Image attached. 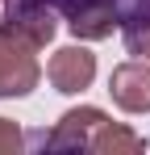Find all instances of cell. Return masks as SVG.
<instances>
[{
	"mask_svg": "<svg viewBox=\"0 0 150 155\" xmlns=\"http://www.w3.org/2000/svg\"><path fill=\"white\" fill-rule=\"evenodd\" d=\"M58 13H67V25L75 38H113V29L121 25V13H117V0H50Z\"/></svg>",
	"mask_w": 150,
	"mask_h": 155,
	"instance_id": "2",
	"label": "cell"
},
{
	"mask_svg": "<svg viewBox=\"0 0 150 155\" xmlns=\"http://www.w3.org/2000/svg\"><path fill=\"white\" fill-rule=\"evenodd\" d=\"M88 151H96V155H138V151H146V138L138 130L121 126V122H104L92 134V147Z\"/></svg>",
	"mask_w": 150,
	"mask_h": 155,
	"instance_id": "7",
	"label": "cell"
},
{
	"mask_svg": "<svg viewBox=\"0 0 150 155\" xmlns=\"http://www.w3.org/2000/svg\"><path fill=\"white\" fill-rule=\"evenodd\" d=\"M125 25H150V0H138L125 17Z\"/></svg>",
	"mask_w": 150,
	"mask_h": 155,
	"instance_id": "10",
	"label": "cell"
},
{
	"mask_svg": "<svg viewBox=\"0 0 150 155\" xmlns=\"http://www.w3.org/2000/svg\"><path fill=\"white\" fill-rule=\"evenodd\" d=\"M125 46L138 59H150V25H125Z\"/></svg>",
	"mask_w": 150,
	"mask_h": 155,
	"instance_id": "8",
	"label": "cell"
},
{
	"mask_svg": "<svg viewBox=\"0 0 150 155\" xmlns=\"http://www.w3.org/2000/svg\"><path fill=\"white\" fill-rule=\"evenodd\" d=\"M46 76H50V84L58 92L75 97L83 88H92V80H96V54L88 46H58L50 54V63H46Z\"/></svg>",
	"mask_w": 150,
	"mask_h": 155,
	"instance_id": "4",
	"label": "cell"
},
{
	"mask_svg": "<svg viewBox=\"0 0 150 155\" xmlns=\"http://www.w3.org/2000/svg\"><path fill=\"white\" fill-rule=\"evenodd\" d=\"M38 42L25 38L17 25L0 21V101L8 97H29L42 80V63H38Z\"/></svg>",
	"mask_w": 150,
	"mask_h": 155,
	"instance_id": "1",
	"label": "cell"
},
{
	"mask_svg": "<svg viewBox=\"0 0 150 155\" xmlns=\"http://www.w3.org/2000/svg\"><path fill=\"white\" fill-rule=\"evenodd\" d=\"M0 4H4V0H0Z\"/></svg>",
	"mask_w": 150,
	"mask_h": 155,
	"instance_id": "11",
	"label": "cell"
},
{
	"mask_svg": "<svg viewBox=\"0 0 150 155\" xmlns=\"http://www.w3.org/2000/svg\"><path fill=\"white\" fill-rule=\"evenodd\" d=\"M8 25H17L25 38H33L38 46H46L54 38V4L50 0H13L4 13Z\"/></svg>",
	"mask_w": 150,
	"mask_h": 155,
	"instance_id": "6",
	"label": "cell"
},
{
	"mask_svg": "<svg viewBox=\"0 0 150 155\" xmlns=\"http://www.w3.org/2000/svg\"><path fill=\"white\" fill-rule=\"evenodd\" d=\"M21 130H17V122H8V117H0V155H13L21 151Z\"/></svg>",
	"mask_w": 150,
	"mask_h": 155,
	"instance_id": "9",
	"label": "cell"
},
{
	"mask_svg": "<svg viewBox=\"0 0 150 155\" xmlns=\"http://www.w3.org/2000/svg\"><path fill=\"white\" fill-rule=\"evenodd\" d=\"M104 122H108L104 109L79 105V109H67L50 134H42V143H46L50 151H88V147H92V134H96Z\"/></svg>",
	"mask_w": 150,
	"mask_h": 155,
	"instance_id": "3",
	"label": "cell"
},
{
	"mask_svg": "<svg viewBox=\"0 0 150 155\" xmlns=\"http://www.w3.org/2000/svg\"><path fill=\"white\" fill-rule=\"evenodd\" d=\"M113 105L125 113H150V59H129L108 76Z\"/></svg>",
	"mask_w": 150,
	"mask_h": 155,
	"instance_id": "5",
	"label": "cell"
}]
</instances>
